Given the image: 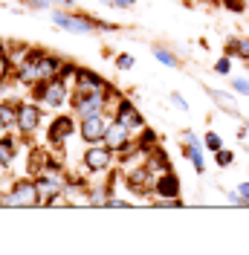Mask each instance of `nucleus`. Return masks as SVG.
<instances>
[{"label":"nucleus","mask_w":249,"mask_h":255,"mask_svg":"<svg viewBox=\"0 0 249 255\" xmlns=\"http://www.w3.org/2000/svg\"><path fill=\"white\" fill-rule=\"evenodd\" d=\"M52 23L64 32H73V35H90L96 29H116V23L93 20L87 15H70V12H52Z\"/></svg>","instance_id":"obj_1"},{"label":"nucleus","mask_w":249,"mask_h":255,"mask_svg":"<svg viewBox=\"0 0 249 255\" xmlns=\"http://www.w3.org/2000/svg\"><path fill=\"white\" fill-rule=\"evenodd\" d=\"M35 90L32 93L38 96V105L41 108H61L70 102V84H64L61 79H49V81H38L32 84Z\"/></svg>","instance_id":"obj_2"},{"label":"nucleus","mask_w":249,"mask_h":255,"mask_svg":"<svg viewBox=\"0 0 249 255\" xmlns=\"http://www.w3.org/2000/svg\"><path fill=\"white\" fill-rule=\"evenodd\" d=\"M0 203L3 206H41V194H38V186H35V180H17L9 186V191L0 197Z\"/></svg>","instance_id":"obj_3"},{"label":"nucleus","mask_w":249,"mask_h":255,"mask_svg":"<svg viewBox=\"0 0 249 255\" xmlns=\"http://www.w3.org/2000/svg\"><path fill=\"white\" fill-rule=\"evenodd\" d=\"M70 105L76 111V119L102 113L108 108V90H76V93H70Z\"/></svg>","instance_id":"obj_4"},{"label":"nucleus","mask_w":249,"mask_h":255,"mask_svg":"<svg viewBox=\"0 0 249 255\" xmlns=\"http://www.w3.org/2000/svg\"><path fill=\"white\" fill-rule=\"evenodd\" d=\"M105 145L113 148L116 154H127V151L136 148V139H133V130L127 125H122L119 119H110L108 130H105Z\"/></svg>","instance_id":"obj_5"},{"label":"nucleus","mask_w":249,"mask_h":255,"mask_svg":"<svg viewBox=\"0 0 249 255\" xmlns=\"http://www.w3.org/2000/svg\"><path fill=\"white\" fill-rule=\"evenodd\" d=\"M110 119L105 116V111L102 113H90V116H81V125H78V133H81V139L84 142H105V130H108Z\"/></svg>","instance_id":"obj_6"},{"label":"nucleus","mask_w":249,"mask_h":255,"mask_svg":"<svg viewBox=\"0 0 249 255\" xmlns=\"http://www.w3.org/2000/svg\"><path fill=\"white\" fill-rule=\"evenodd\" d=\"M113 148H108V145H90L87 151H84V157H81V162H84V168L87 171H93V174H102V171H110V165H113Z\"/></svg>","instance_id":"obj_7"},{"label":"nucleus","mask_w":249,"mask_h":255,"mask_svg":"<svg viewBox=\"0 0 249 255\" xmlns=\"http://www.w3.org/2000/svg\"><path fill=\"white\" fill-rule=\"evenodd\" d=\"M15 128L20 136H32L41 128V105H35V102L17 105V125Z\"/></svg>","instance_id":"obj_8"},{"label":"nucleus","mask_w":249,"mask_h":255,"mask_svg":"<svg viewBox=\"0 0 249 255\" xmlns=\"http://www.w3.org/2000/svg\"><path fill=\"white\" fill-rule=\"evenodd\" d=\"M183 154L191 159L194 171H206V159H203V148H200V136L194 130H183Z\"/></svg>","instance_id":"obj_9"},{"label":"nucleus","mask_w":249,"mask_h":255,"mask_svg":"<svg viewBox=\"0 0 249 255\" xmlns=\"http://www.w3.org/2000/svg\"><path fill=\"white\" fill-rule=\"evenodd\" d=\"M113 119H119L122 125H127L130 130H142L145 128V119H142V113L127 102V99H122L119 102V108H116V113H113Z\"/></svg>","instance_id":"obj_10"},{"label":"nucleus","mask_w":249,"mask_h":255,"mask_svg":"<svg viewBox=\"0 0 249 255\" xmlns=\"http://www.w3.org/2000/svg\"><path fill=\"white\" fill-rule=\"evenodd\" d=\"M154 194L156 197H180V177L174 171H162L154 180Z\"/></svg>","instance_id":"obj_11"},{"label":"nucleus","mask_w":249,"mask_h":255,"mask_svg":"<svg viewBox=\"0 0 249 255\" xmlns=\"http://www.w3.org/2000/svg\"><path fill=\"white\" fill-rule=\"evenodd\" d=\"M73 130H76V119H73V116H58V119H52V125H49V142H55V145L67 142Z\"/></svg>","instance_id":"obj_12"},{"label":"nucleus","mask_w":249,"mask_h":255,"mask_svg":"<svg viewBox=\"0 0 249 255\" xmlns=\"http://www.w3.org/2000/svg\"><path fill=\"white\" fill-rule=\"evenodd\" d=\"M76 90H110V87H108V81L99 79L93 70H78Z\"/></svg>","instance_id":"obj_13"},{"label":"nucleus","mask_w":249,"mask_h":255,"mask_svg":"<svg viewBox=\"0 0 249 255\" xmlns=\"http://www.w3.org/2000/svg\"><path fill=\"white\" fill-rule=\"evenodd\" d=\"M38 70H41V81L58 79L61 61H58V58H52V55H44V52H38Z\"/></svg>","instance_id":"obj_14"},{"label":"nucleus","mask_w":249,"mask_h":255,"mask_svg":"<svg viewBox=\"0 0 249 255\" xmlns=\"http://www.w3.org/2000/svg\"><path fill=\"white\" fill-rule=\"evenodd\" d=\"M145 165H148L151 171H159V174H162V171H171V159H168V154H165L159 145H156L154 151L145 157Z\"/></svg>","instance_id":"obj_15"},{"label":"nucleus","mask_w":249,"mask_h":255,"mask_svg":"<svg viewBox=\"0 0 249 255\" xmlns=\"http://www.w3.org/2000/svg\"><path fill=\"white\" fill-rule=\"evenodd\" d=\"M209 96H212V102L218 105L220 111H226V113H238V102H235L232 96L226 93V90H218V87H209Z\"/></svg>","instance_id":"obj_16"},{"label":"nucleus","mask_w":249,"mask_h":255,"mask_svg":"<svg viewBox=\"0 0 249 255\" xmlns=\"http://www.w3.org/2000/svg\"><path fill=\"white\" fill-rule=\"evenodd\" d=\"M15 154H17V142L12 136H3V139H0V168L12 165V162H15Z\"/></svg>","instance_id":"obj_17"},{"label":"nucleus","mask_w":249,"mask_h":255,"mask_svg":"<svg viewBox=\"0 0 249 255\" xmlns=\"http://www.w3.org/2000/svg\"><path fill=\"white\" fill-rule=\"evenodd\" d=\"M17 125V105L15 102H0V128H15Z\"/></svg>","instance_id":"obj_18"},{"label":"nucleus","mask_w":249,"mask_h":255,"mask_svg":"<svg viewBox=\"0 0 249 255\" xmlns=\"http://www.w3.org/2000/svg\"><path fill=\"white\" fill-rule=\"evenodd\" d=\"M154 58L159 64H165V67H177V64H180V58L174 55L171 49H165V47H154Z\"/></svg>","instance_id":"obj_19"},{"label":"nucleus","mask_w":249,"mask_h":255,"mask_svg":"<svg viewBox=\"0 0 249 255\" xmlns=\"http://www.w3.org/2000/svg\"><path fill=\"white\" fill-rule=\"evenodd\" d=\"M203 145H206L209 151H220V148H223V139H220V133H215V130H209V133L203 136Z\"/></svg>","instance_id":"obj_20"},{"label":"nucleus","mask_w":249,"mask_h":255,"mask_svg":"<svg viewBox=\"0 0 249 255\" xmlns=\"http://www.w3.org/2000/svg\"><path fill=\"white\" fill-rule=\"evenodd\" d=\"M215 162H218L220 168H229V165L235 162V154L226 151V148H220V151H215Z\"/></svg>","instance_id":"obj_21"},{"label":"nucleus","mask_w":249,"mask_h":255,"mask_svg":"<svg viewBox=\"0 0 249 255\" xmlns=\"http://www.w3.org/2000/svg\"><path fill=\"white\" fill-rule=\"evenodd\" d=\"M229 73H232V58H229V55L218 58V61H215V76H229Z\"/></svg>","instance_id":"obj_22"},{"label":"nucleus","mask_w":249,"mask_h":255,"mask_svg":"<svg viewBox=\"0 0 249 255\" xmlns=\"http://www.w3.org/2000/svg\"><path fill=\"white\" fill-rule=\"evenodd\" d=\"M235 194H238V206L247 209V200H249V183H241V186L235 189Z\"/></svg>","instance_id":"obj_23"},{"label":"nucleus","mask_w":249,"mask_h":255,"mask_svg":"<svg viewBox=\"0 0 249 255\" xmlns=\"http://www.w3.org/2000/svg\"><path fill=\"white\" fill-rule=\"evenodd\" d=\"M238 58H244V61H249V35H244V38H238Z\"/></svg>","instance_id":"obj_24"},{"label":"nucleus","mask_w":249,"mask_h":255,"mask_svg":"<svg viewBox=\"0 0 249 255\" xmlns=\"http://www.w3.org/2000/svg\"><path fill=\"white\" fill-rule=\"evenodd\" d=\"M232 90L249 99V79H232Z\"/></svg>","instance_id":"obj_25"},{"label":"nucleus","mask_w":249,"mask_h":255,"mask_svg":"<svg viewBox=\"0 0 249 255\" xmlns=\"http://www.w3.org/2000/svg\"><path fill=\"white\" fill-rule=\"evenodd\" d=\"M223 6H226L229 12H238V15L247 12V0H223Z\"/></svg>","instance_id":"obj_26"},{"label":"nucleus","mask_w":249,"mask_h":255,"mask_svg":"<svg viewBox=\"0 0 249 255\" xmlns=\"http://www.w3.org/2000/svg\"><path fill=\"white\" fill-rule=\"evenodd\" d=\"M133 55H127V52H122V55H119V58H116V67H119V70H130V67H133Z\"/></svg>","instance_id":"obj_27"},{"label":"nucleus","mask_w":249,"mask_h":255,"mask_svg":"<svg viewBox=\"0 0 249 255\" xmlns=\"http://www.w3.org/2000/svg\"><path fill=\"white\" fill-rule=\"evenodd\" d=\"M223 55H229V58L238 55V38H226V49H223Z\"/></svg>","instance_id":"obj_28"},{"label":"nucleus","mask_w":249,"mask_h":255,"mask_svg":"<svg viewBox=\"0 0 249 255\" xmlns=\"http://www.w3.org/2000/svg\"><path fill=\"white\" fill-rule=\"evenodd\" d=\"M168 102H171L174 108H180V111H188V102L180 93H171V99H168Z\"/></svg>","instance_id":"obj_29"},{"label":"nucleus","mask_w":249,"mask_h":255,"mask_svg":"<svg viewBox=\"0 0 249 255\" xmlns=\"http://www.w3.org/2000/svg\"><path fill=\"white\" fill-rule=\"evenodd\" d=\"M20 3H26V6H32V9H47L52 0H20Z\"/></svg>","instance_id":"obj_30"},{"label":"nucleus","mask_w":249,"mask_h":255,"mask_svg":"<svg viewBox=\"0 0 249 255\" xmlns=\"http://www.w3.org/2000/svg\"><path fill=\"white\" fill-rule=\"evenodd\" d=\"M105 206L110 209H124V206H130V200H116V197H108V203Z\"/></svg>","instance_id":"obj_31"},{"label":"nucleus","mask_w":249,"mask_h":255,"mask_svg":"<svg viewBox=\"0 0 249 255\" xmlns=\"http://www.w3.org/2000/svg\"><path fill=\"white\" fill-rule=\"evenodd\" d=\"M133 3H136V0H113V6H116V9H130Z\"/></svg>","instance_id":"obj_32"},{"label":"nucleus","mask_w":249,"mask_h":255,"mask_svg":"<svg viewBox=\"0 0 249 255\" xmlns=\"http://www.w3.org/2000/svg\"><path fill=\"white\" fill-rule=\"evenodd\" d=\"M9 67H12V64H9V58H0V79H6Z\"/></svg>","instance_id":"obj_33"},{"label":"nucleus","mask_w":249,"mask_h":255,"mask_svg":"<svg viewBox=\"0 0 249 255\" xmlns=\"http://www.w3.org/2000/svg\"><path fill=\"white\" fill-rule=\"evenodd\" d=\"M247 136H249V119L244 122V128H241V139H247Z\"/></svg>","instance_id":"obj_34"},{"label":"nucleus","mask_w":249,"mask_h":255,"mask_svg":"<svg viewBox=\"0 0 249 255\" xmlns=\"http://www.w3.org/2000/svg\"><path fill=\"white\" fill-rule=\"evenodd\" d=\"M52 3H61V6H76V0H52Z\"/></svg>","instance_id":"obj_35"},{"label":"nucleus","mask_w":249,"mask_h":255,"mask_svg":"<svg viewBox=\"0 0 249 255\" xmlns=\"http://www.w3.org/2000/svg\"><path fill=\"white\" fill-rule=\"evenodd\" d=\"M3 93H6V90H3V79H0V102H3Z\"/></svg>","instance_id":"obj_36"},{"label":"nucleus","mask_w":249,"mask_h":255,"mask_svg":"<svg viewBox=\"0 0 249 255\" xmlns=\"http://www.w3.org/2000/svg\"><path fill=\"white\" fill-rule=\"evenodd\" d=\"M99 3H105V6H113V0H99Z\"/></svg>","instance_id":"obj_37"},{"label":"nucleus","mask_w":249,"mask_h":255,"mask_svg":"<svg viewBox=\"0 0 249 255\" xmlns=\"http://www.w3.org/2000/svg\"><path fill=\"white\" fill-rule=\"evenodd\" d=\"M0 58H6V52H3V47H0Z\"/></svg>","instance_id":"obj_38"},{"label":"nucleus","mask_w":249,"mask_h":255,"mask_svg":"<svg viewBox=\"0 0 249 255\" xmlns=\"http://www.w3.org/2000/svg\"><path fill=\"white\" fill-rule=\"evenodd\" d=\"M191 3H209V0H191Z\"/></svg>","instance_id":"obj_39"},{"label":"nucleus","mask_w":249,"mask_h":255,"mask_svg":"<svg viewBox=\"0 0 249 255\" xmlns=\"http://www.w3.org/2000/svg\"><path fill=\"white\" fill-rule=\"evenodd\" d=\"M244 151H247V154H249V145H247V142H244Z\"/></svg>","instance_id":"obj_40"}]
</instances>
